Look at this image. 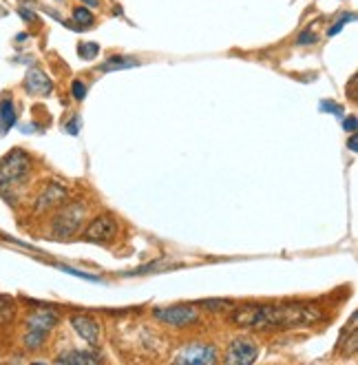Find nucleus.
Wrapping results in <instances>:
<instances>
[{"label":"nucleus","instance_id":"nucleus-7","mask_svg":"<svg viewBox=\"0 0 358 365\" xmlns=\"http://www.w3.org/2000/svg\"><path fill=\"white\" fill-rule=\"evenodd\" d=\"M257 357H259V346L253 339L241 336V339H235L228 346L223 361L230 363V365H250V363L257 361Z\"/></svg>","mask_w":358,"mask_h":365},{"label":"nucleus","instance_id":"nucleus-11","mask_svg":"<svg viewBox=\"0 0 358 365\" xmlns=\"http://www.w3.org/2000/svg\"><path fill=\"white\" fill-rule=\"evenodd\" d=\"M25 89L31 95H49L53 91V82L44 71L33 67V69L27 71V76H25Z\"/></svg>","mask_w":358,"mask_h":365},{"label":"nucleus","instance_id":"nucleus-12","mask_svg":"<svg viewBox=\"0 0 358 365\" xmlns=\"http://www.w3.org/2000/svg\"><path fill=\"white\" fill-rule=\"evenodd\" d=\"M102 359L93 352H80V350H69L56 357V363H74V365H98Z\"/></svg>","mask_w":358,"mask_h":365},{"label":"nucleus","instance_id":"nucleus-3","mask_svg":"<svg viewBox=\"0 0 358 365\" xmlns=\"http://www.w3.org/2000/svg\"><path fill=\"white\" fill-rule=\"evenodd\" d=\"M85 213H87V209L82 202H71V204L62 206V209L58 211V215L53 217L51 235L56 239H71L80 230Z\"/></svg>","mask_w":358,"mask_h":365},{"label":"nucleus","instance_id":"nucleus-17","mask_svg":"<svg viewBox=\"0 0 358 365\" xmlns=\"http://www.w3.org/2000/svg\"><path fill=\"white\" fill-rule=\"evenodd\" d=\"M201 306L210 312H223L232 308V301H223V299H210V301H201Z\"/></svg>","mask_w":358,"mask_h":365},{"label":"nucleus","instance_id":"nucleus-25","mask_svg":"<svg viewBox=\"0 0 358 365\" xmlns=\"http://www.w3.org/2000/svg\"><path fill=\"white\" fill-rule=\"evenodd\" d=\"M321 108H323V111H332V113H336V115H341V106H336V104H332V102H321Z\"/></svg>","mask_w":358,"mask_h":365},{"label":"nucleus","instance_id":"nucleus-27","mask_svg":"<svg viewBox=\"0 0 358 365\" xmlns=\"http://www.w3.org/2000/svg\"><path fill=\"white\" fill-rule=\"evenodd\" d=\"M67 131L71 133V136H76V133H78V117H74V122L67 124Z\"/></svg>","mask_w":358,"mask_h":365},{"label":"nucleus","instance_id":"nucleus-20","mask_svg":"<svg viewBox=\"0 0 358 365\" xmlns=\"http://www.w3.org/2000/svg\"><path fill=\"white\" fill-rule=\"evenodd\" d=\"M60 270L67 273V275H74V277H80V279H87V282H100V277L95 275H89V273H82V270H76V268H69V266H58Z\"/></svg>","mask_w":358,"mask_h":365},{"label":"nucleus","instance_id":"nucleus-1","mask_svg":"<svg viewBox=\"0 0 358 365\" xmlns=\"http://www.w3.org/2000/svg\"><path fill=\"white\" fill-rule=\"evenodd\" d=\"M323 319V310L309 303H277V306H257L246 303L230 312V321L255 330H283V327L312 325Z\"/></svg>","mask_w":358,"mask_h":365},{"label":"nucleus","instance_id":"nucleus-15","mask_svg":"<svg viewBox=\"0 0 358 365\" xmlns=\"http://www.w3.org/2000/svg\"><path fill=\"white\" fill-rule=\"evenodd\" d=\"M74 22H76V31H85L95 24V16L87 7H76L74 9Z\"/></svg>","mask_w":358,"mask_h":365},{"label":"nucleus","instance_id":"nucleus-13","mask_svg":"<svg viewBox=\"0 0 358 365\" xmlns=\"http://www.w3.org/2000/svg\"><path fill=\"white\" fill-rule=\"evenodd\" d=\"M14 124H16V106L11 102V97H3L0 100V133L5 136Z\"/></svg>","mask_w":358,"mask_h":365},{"label":"nucleus","instance_id":"nucleus-9","mask_svg":"<svg viewBox=\"0 0 358 365\" xmlns=\"http://www.w3.org/2000/svg\"><path fill=\"white\" fill-rule=\"evenodd\" d=\"M71 325H74V330L78 332V336H82L91 346H100L102 341V327L100 323L91 319L87 314H74L71 316Z\"/></svg>","mask_w":358,"mask_h":365},{"label":"nucleus","instance_id":"nucleus-22","mask_svg":"<svg viewBox=\"0 0 358 365\" xmlns=\"http://www.w3.org/2000/svg\"><path fill=\"white\" fill-rule=\"evenodd\" d=\"M296 42H298V44H309V42H316V33H314L312 29H307V31H303L301 35H298Z\"/></svg>","mask_w":358,"mask_h":365},{"label":"nucleus","instance_id":"nucleus-8","mask_svg":"<svg viewBox=\"0 0 358 365\" xmlns=\"http://www.w3.org/2000/svg\"><path fill=\"white\" fill-rule=\"evenodd\" d=\"M217 361V348L208 343H193L182 348V352L175 357L179 365H210Z\"/></svg>","mask_w":358,"mask_h":365},{"label":"nucleus","instance_id":"nucleus-26","mask_svg":"<svg viewBox=\"0 0 358 365\" xmlns=\"http://www.w3.org/2000/svg\"><path fill=\"white\" fill-rule=\"evenodd\" d=\"M348 146H350V151H352V153H356V151H358V138H356V133H352V136H350Z\"/></svg>","mask_w":358,"mask_h":365},{"label":"nucleus","instance_id":"nucleus-23","mask_svg":"<svg viewBox=\"0 0 358 365\" xmlns=\"http://www.w3.org/2000/svg\"><path fill=\"white\" fill-rule=\"evenodd\" d=\"M356 127H358V122H356V115H348V120H343V129H345V131H350V133H356Z\"/></svg>","mask_w":358,"mask_h":365},{"label":"nucleus","instance_id":"nucleus-6","mask_svg":"<svg viewBox=\"0 0 358 365\" xmlns=\"http://www.w3.org/2000/svg\"><path fill=\"white\" fill-rule=\"evenodd\" d=\"M117 235V219L111 215H98L91 219V224L85 228L82 239L91 243H109Z\"/></svg>","mask_w":358,"mask_h":365},{"label":"nucleus","instance_id":"nucleus-14","mask_svg":"<svg viewBox=\"0 0 358 365\" xmlns=\"http://www.w3.org/2000/svg\"><path fill=\"white\" fill-rule=\"evenodd\" d=\"M130 67H137V60L135 58H126V56H113L106 60L104 65H100V69L104 73L109 71H122V69H130Z\"/></svg>","mask_w":358,"mask_h":365},{"label":"nucleus","instance_id":"nucleus-19","mask_svg":"<svg viewBox=\"0 0 358 365\" xmlns=\"http://www.w3.org/2000/svg\"><path fill=\"white\" fill-rule=\"evenodd\" d=\"M356 20V14H348V16H343L336 24H332V27L327 29V35H336V33H341L345 27H348V22H354Z\"/></svg>","mask_w":358,"mask_h":365},{"label":"nucleus","instance_id":"nucleus-16","mask_svg":"<svg viewBox=\"0 0 358 365\" xmlns=\"http://www.w3.org/2000/svg\"><path fill=\"white\" fill-rule=\"evenodd\" d=\"M100 54V44L98 42H85V44H80L78 49V56L82 60H95Z\"/></svg>","mask_w":358,"mask_h":365},{"label":"nucleus","instance_id":"nucleus-4","mask_svg":"<svg viewBox=\"0 0 358 365\" xmlns=\"http://www.w3.org/2000/svg\"><path fill=\"white\" fill-rule=\"evenodd\" d=\"M58 323V314L53 310H35L27 319V332H25V348L27 350H40L44 339L49 336L53 325Z\"/></svg>","mask_w":358,"mask_h":365},{"label":"nucleus","instance_id":"nucleus-5","mask_svg":"<svg viewBox=\"0 0 358 365\" xmlns=\"http://www.w3.org/2000/svg\"><path fill=\"white\" fill-rule=\"evenodd\" d=\"M153 316L157 321L173 325V327H186L190 323H195L199 319V310L195 306H186V303H177V306L169 308H155Z\"/></svg>","mask_w":358,"mask_h":365},{"label":"nucleus","instance_id":"nucleus-21","mask_svg":"<svg viewBox=\"0 0 358 365\" xmlns=\"http://www.w3.org/2000/svg\"><path fill=\"white\" fill-rule=\"evenodd\" d=\"M71 93H74L76 100H85L87 95V84L82 80H74V84H71Z\"/></svg>","mask_w":358,"mask_h":365},{"label":"nucleus","instance_id":"nucleus-24","mask_svg":"<svg viewBox=\"0 0 358 365\" xmlns=\"http://www.w3.org/2000/svg\"><path fill=\"white\" fill-rule=\"evenodd\" d=\"M18 14H20L22 20H27V22H33V20H35V14H33L31 9H27V7H20V9H18Z\"/></svg>","mask_w":358,"mask_h":365},{"label":"nucleus","instance_id":"nucleus-2","mask_svg":"<svg viewBox=\"0 0 358 365\" xmlns=\"http://www.w3.org/2000/svg\"><path fill=\"white\" fill-rule=\"evenodd\" d=\"M31 173V160L22 149L9 151L0 160V193L9 195V190H16L20 184H25Z\"/></svg>","mask_w":358,"mask_h":365},{"label":"nucleus","instance_id":"nucleus-18","mask_svg":"<svg viewBox=\"0 0 358 365\" xmlns=\"http://www.w3.org/2000/svg\"><path fill=\"white\" fill-rule=\"evenodd\" d=\"M11 319H14V306H11L9 299L0 297V325H5Z\"/></svg>","mask_w":358,"mask_h":365},{"label":"nucleus","instance_id":"nucleus-10","mask_svg":"<svg viewBox=\"0 0 358 365\" xmlns=\"http://www.w3.org/2000/svg\"><path fill=\"white\" fill-rule=\"evenodd\" d=\"M67 200V188L60 186V184H51L46 186L38 200H35V213H44V211H51L56 206H62V202Z\"/></svg>","mask_w":358,"mask_h":365}]
</instances>
